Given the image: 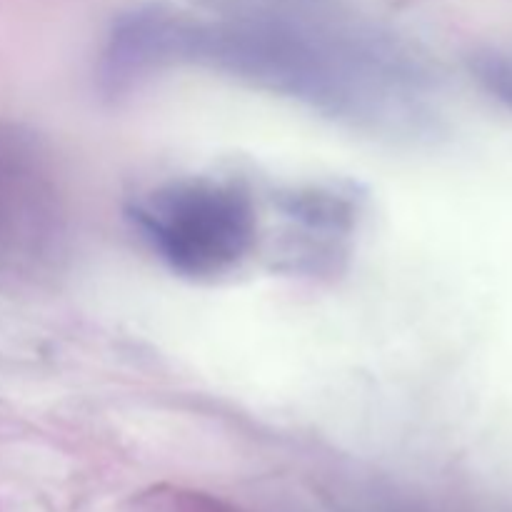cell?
<instances>
[{"label":"cell","mask_w":512,"mask_h":512,"mask_svg":"<svg viewBox=\"0 0 512 512\" xmlns=\"http://www.w3.org/2000/svg\"><path fill=\"white\" fill-rule=\"evenodd\" d=\"M283 218L293 223L300 245H308V255L330 258L338 255L345 238L358 225L363 213V195L350 183H308L275 195Z\"/></svg>","instance_id":"4"},{"label":"cell","mask_w":512,"mask_h":512,"mask_svg":"<svg viewBox=\"0 0 512 512\" xmlns=\"http://www.w3.org/2000/svg\"><path fill=\"white\" fill-rule=\"evenodd\" d=\"M470 70L485 93L512 110V48L485 50L475 55Z\"/></svg>","instance_id":"5"},{"label":"cell","mask_w":512,"mask_h":512,"mask_svg":"<svg viewBox=\"0 0 512 512\" xmlns=\"http://www.w3.org/2000/svg\"><path fill=\"white\" fill-rule=\"evenodd\" d=\"M65 225L63 193L43 150L0 130V280L50 268L63 250Z\"/></svg>","instance_id":"3"},{"label":"cell","mask_w":512,"mask_h":512,"mask_svg":"<svg viewBox=\"0 0 512 512\" xmlns=\"http://www.w3.org/2000/svg\"><path fill=\"white\" fill-rule=\"evenodd\" d=\"M130 225L175 275L218 280L258 245V203L248 183L223 175H183L130 200Z\"/></svg>","instance_id":"2"},{"label":"cell","mask_w":512,"mask_h":512,"mask_svg":"<svg viewBox=\"0 0 512 512\" xmlns=\"http://www.w3.org/2000/svg\"><path fill=\"white\" fill-rule=\"evenodd\" d=\"M178 68L225 75L378 135H413L433 115V73L393 43L283 23L205 25L165 13L133 15L113 30L98 65L100 90L120 98Z\"/></svg>","instance_id":"1"}]
</instances>
